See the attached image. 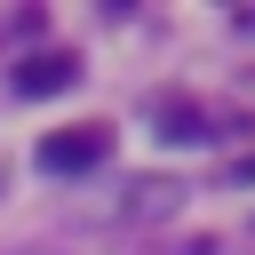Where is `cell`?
<instances>
[{"label": "cell", "instance_id": "1", "mask_svg": "<svg viewBox=\"0 0 255 255\" xmlns=\"http://www.w3.org/2000/svg\"><path fill=\"white\" fill-rule=\"evenodd\" d=\"M104 159H112V128H104V120H80V128L40 135V167H48V175H88V167H104Z\"/></svg>", "mask_w": 255, "mask_h": 255}, {"label": "cell", "instance_id": "2", "mask_svg": "<svg viewBox=\"0 0 255 255\" xmlns=\"http://www.w3.org/2000/svg\"><path fill=\"white\" fill-rule=\"evenodd\" d=\"M80 80V56H64V48H48V56H24L16 72H8V88L16 96H64Z\"/></svg>", "mask_w": 255, "mask_h": 255}, {"label": "cell", "instance_id": "3", "mask_svg": "<svg viewBox=\"0 0 255 255\" xmlns=\"http://www.w3.org/2000/svg\"><path fill=\"white\" fill-rule=\"evenodd\" d=\"M128 191H135L128 215H167V207H175V183H167V175H143V183H128Z\"/></svg>", "mask_w": 255, "mask_h": 255}, {"label": "cell", "instance_id": "4", "mask_svg": "<svg viewBox=\"0 0 255 255\" xmlns=\"http://www.w3.org/2000/svg\"><path fill=\"white\" fill-rule=\"evenodd\" d=\"M159 135H167V143H199L207 128H199V112H183V104H167V112H159Z\"/></svg>", "mask_w": 255, "mask_h": 255}, {"label": "cell", "instance_id": "5", "mask_svg": "<svg viewBox=\"0 0 255 255\" xmlns=\"http://www.w3.org/2000/svg\"><path fill=\"white\" fill-rule=\"evenodd\" d=\"M239 175H247V183H255V159H247V167H239Z\"/></svg>", "mask_w": 255, "mask_h": 255}]
</instances>
